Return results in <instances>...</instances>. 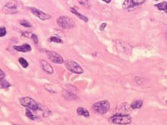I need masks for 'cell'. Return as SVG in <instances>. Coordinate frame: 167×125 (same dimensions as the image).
Segmentation results:
<instances>
[{
  "label": "cell",
  "instance_id": "19",
  "mask_svg": "<svg viewBox=\"0 0 167 125\" xmlns=\"http://www.w3.org/2000/svg\"><path fill=\"white\" fill-rule=\"evenodd\" d=\"M49 41L50 42H53V43H62L63 41L61 39L60 37L56 36H52L49 38Z\"/></svg>",
  "mask_w": 167,
  "mask_h": 125
},
{
  "label": "cell",
  "instance_id": "26",
  "mask_svg": "<svg viewBox=\"0 0 167 125\" xmlns=\"http://www.w3.org/2000/svg\"><path fill=\"white\" fill-rule=\"evenodd\" d=\"M166 38H167V30H166Z\"/></svg>",
  "mask_w": 167,
  "mask_h": 125
},
{
  "label": "cell",
  "instance_id": "4",
  "mask_svg": "<svg viewBox=\"0 0 167 125\" xmlns=\"http://www.w3.org/2000/svg\"><path fill=\"white\" fill-rule=\"evenodd\" d=\"M110 109V104L108 100H100L94 103L92 105V110L95 113L100 115H105Z\"/></svg>",
  "mask_w": 167,
  "mask_h": 125
},
{
  "label": "cell",
  "instance_id": "23",
  "mask_svg": "<svg viewBox=\"0 0 167 125\" xmlns=\"http://www.w3.org/2000/svg\"><path fill=\"white\" fill-rule=\"evenodd\" d=\"M107 24L106 22L101 23V25H100V26H99V30H100V31H104L105 29V27H107Z\"/></svg>",
  "mask_w": 167,
  "mask_h": 125
},
{
  "label": "cell",
  "instance_id": "17",
  "mask_svg": "<svg viewBox=\"0 0 167 125\" xmlns=\"http://www.w3.org/2000/svg\"><path fill=\"white\" fill-rule=\"evenodd\" d=\"M18 62H19L20 65L22 66L23 68H27L28 66H29V63H28V62L22 57H19V59H18Z\"/></svg>",
  "mask_w": 167,
  "mask_h": 125
},
{
  "label": "cell",
  "instance_id": "7",
  "mask_svg": "<svg viewBox=\"0 0 167 125\" xmlns=\"http://www.w3.org/2000/svg\"><path fill=\"white\" fill-rule=\"evenodd\" d=\"M46 54L48 58L54 63L62 64L65 62V61L63 60L62 55H60L57 52H54V51L47 50L46 52Z\"/></svg>",
  "mask_w": 167,
  "mask_h": 125
},
{
  "label": "cell",
  "instance_id": "27",
  "mask_svg": "<svg viewBox=\"0 0 167 125\" xmlns=\"http://www.w3.org/2000/svg\"><path fill=\"white\" fill-rule=\"evenodd\" d=\"M166 102H167V101H166Z\"/></svg>",
  "mask_w": 167,
  "mask_h": 125
},
{
  "label": "cell",
  "instance_id": "12",
  "mask_svg": "<svg viewBox=\"0 0 167 125\" xmlns=\"http://www.w3.org/2000/svg\"><path fill=\"white\" fill-rule=\"evenodd\" d=\"M70 11L72 14H74V15H76L77 17H78V18H80V19L82 20V21H84V22H88V18L87 17H86V16L83 15L82 14L80 13L77 10H76V9H75L74 8L70 7Z\"/></svg>",
  "mask_w": 167,
  "mask_h": 125
},
{
  "label": "cell",
  "instance_id": "21",
  "mask_svg": "<svg viewBox=\"0 0 167 125\" xmlns=\"http://www.w3.org/2000/svg\"><path fill=\"white\" fill-rule=\"evenodd\" d=\"M31 39H32V41H34V43L35 44V45H38V44H39V39H38V37H37V35L36 34H34V33L32 34Z\"/></svg>",
  "mask_w": 167,
  "mask_h": 125
},
{
  "label": "cell",
  "instance_id": "18",
  "mask_svg": "<svg viewBox=\"0 0 167 125\" xmlns=\"http://www.w3.org/2000/svg\"><path fill=\"white\" fill-rule=\"evenodd\" d=\"M0 85H1V87L2 89H7V88L11 86V83L5 80H2L0 81Z\"/></svg>",
  "mask_w": 167,
  "mask_h": 125
},
{
  "label": "cell",
  "instance_id": "24",
  "mask_svg": "<svg viewBox=\"0 0 167 125\" xmlns=\"http://www.w3.org/2000/svg\"><path fill=\"white\" fill-rule=\"evenodd\" d=\"M5 78V74L2 69H0V80H4Z\"/></svg>",
  "mask_w": 167,
  "mask_h": 125
},
{
  "label": "cell",
  "instance_id": "25",
  "mask_svg": "<svg viewBox=\"0 0 167 125\" xmlns=\"http://www.w3.org/2000/svg\"><path fill=\"white\" fill-rule=\"evenodd\" d=\"M103 1H105V3H110V2H111V1H110V0H109V1H106V0H103Z\"/></svg>",
  "mask_w": 167,
  "mask_h": 125
},
{
  "label": "cell",
  "instance_id": "10",
  "mask_svg": "<svg viewBox=\"0 0 167 125\" xmlns=\"http://www.w3.org/2000/svg\"><path fill=\"white\" fill-rule=\"evenodd\" d=\"M40 64H41L42 69H43V70L47 74H52L54 73V68H52V66L46 60L44 59L41 60V61H40Z\"/></svg>",
  "mask_w": 167,
  "mask_h": 125
},
{
  "label": "cell",
  "instance_id": "20",
  "mask_svg": "<svg viewBox=\"0 0 167 125\" xmlns=\"http://www.w3.org/2000/svg\"><path fill=\"white\" fill-rule=\"evenodd\" d=\"M20 24L22 25L23 27H32V25L31 23H30L29 21H27L26 20H22L20 22Z\"/></svg>",
  "mask_w": 167,
  "mask_h": 125
},
{
  "label": "cell",
  "instance_id": "14",
  "mask_svg": "<svg viewBox=\"0 0 167 125\" xmlns=\"http://www.w3.org/2000/svg\"><path fill=\"white\" fill-rule=\"evenodd\" d=\"M143 105V101L142 100H136L133 101L131 104V109L135 110V109H140L142 108Z\"/></svg>",
  "mask_w": 167,
  "mask_h": 125
},
{
  "label": "cell",
  "instance_id": "9",
  "mask_svg": "<svg viewBox=\"0 0 167 125\" xmlns=\"http://www.w3.org/2000/svg\"><path fill=\"white\" fill-rule=\"evenodd\" d=\"M30 12L35 16V17L39 18L41 20H48L51 18V16L49 14L43 12V11L35 7H30Z\"/></svg>",
  "mask_w": 167,
  "mask_h": 125
},
{
  "label": "cell",
  "instance_id": "5",
  "mask_svg": "<svg viewBox=\"0 0 167 125\" xmlns=\"http://www.w3.org/2000/svg\"><path fill=\"white\" fill-rule=\"evenodd\" d=\"M65 66L68 70L70 72L76 74H81L84 72L83 68L80 65L78 62L72 59H67L65 61Z\"/></svg>",
  "mask_w": 167,
  "mask_h": 125
},
{
  "label": "cell",
  "instance_id": "6",
  "mask_svg": "<svg viewBox=\"0 0 167 125\" xmlns=\"http://www.w3.org/2000/svg\"><path fill=\"white\" fill-rule=\"evenodd\" d=\"M57 24L63 29H69L74 27V22L71 18L67 16H61L57 19Z\"/></svg>",
  "mask_w": 167,
  "mask_h": 125
},
{
  "label": "cell",
  "instance_id": "8",
  "mask_svg": "<svg viewBox=\"0 0 167 125\" xmlns=\"http://www.w3.org/2000/svg\"><path fill=\"white\" fill-rule=\"evenodd\" d=\"M145 3V1H136V0H127L124 1L122 3V7L124 10H131Z\"/></svg>",
  "mask_w": 167,
  "mask_h": 125
},
{
  "label": "cell",
  "instance_id": "1",
  "mask_svg": "<svg viewBox=\"0 0 167 125\" xmlns=\"http://www.w3.org/2000/svg\"><path fill=\"white\" fill-rule=\"evenodd\" d=\"M19 102L21 105L30 109L32 112H42V113L43 114V116L44 117L48 116L49 113H50L48 108H46L43 104L38 103L34 98H31V97L23 96L22 97V98H20Z\"/></svg>",
  "mask_w": 167,
  "mask_h": 125
},
{
  "label": "cell",
  "instance_id": "16",
  "mask_svg": "<svg viewBox=\"0 0 167 125\" xmlns=\"http://www.w3.org/2000/svg\"><path fill=\"white\" fill-rule=\"evenodd\" d=\"M25 115H26L29 119L32 120V121H35V120L37 119V117L33 113L32 111L28 108H27L26 110H25Z\"/></svg>",
  "mask_w": 167,
  "mask_h": 125
},
{
  "label": "cell",
  "instance_id": "3",
  "mask_svg": "<svg viewBox=\"0 0 167 125\" xmlns=\"http://www.w3.org/2000/svg\"><path fill=\"white\" fill-rule=\"evenodd\" d=\"M113 124L119 125H127L131 123L132 117L125 113H116L109 119Z\"/></svg>",
  "mask_w": 167,
  "mask_h": 125
},
{
  "label": "cell",
  "instance_id": "15",
  "mask_svg": "<svg viewBox=\"0 0 167 125\" xmlns=\"http://www.w3.org/2000/svg\"><path fill=\"white\" fill-rule=\"evenodd\" d=\"M155 7L159 9V11H163L167 13V2L166 1H163L161 2L158 4L155 5Z\"/></svg>",
  "mask_w": 167,
  "mask_h": 125
},
{
  "label": "cell",
  "instance_id": "2",
  "mask_svg": "<svg viewBox=\"0 0 167 125\" xmlns=\"http://www.w3.org/2000/svg\"><path fill=\"white\" fill-rule=\"evenodd\" d=\"M23 7L22 2L18 1H10L5 5L3 13L5 15H15L20 12Z\"/></svg>",
  "mask_w": 167,
  "mask_h": 125
},
{
  "label": "cell",
  "instance_id": "13",
  "mask_svg": "<svg viewBox=\"0 0 167 125\" xmlns=\"http://www.w3.org/2000/svg\"><path fill=\"white\" fill-rule=\"evenodd\" d=\"M76 113L78 115H80V116H84L85 117H89V112L88 110H86V108H84L82 107H78L76 109Z\"/></svg>",
  "mask_w": 167,
  "mask_h": 125
},
{
  "label": "cell",
  "instance_id": "22",
  "mask_svg": "<svg viewBox=\"0 0 167 125\" xmlns=\"http://www.w3.org/2000/svg\"><path fill=\"white\" fill-rule=\"evenodd\" d=\"M7 34V29L5 27L2 26L0 28V37H3L5 35H6Z\"/></svg>",
  "mask_w": 167,
  "mask_h": 125
},
{
  "label": "cell",
  "instance_id": "11",
  "mask_svg": "<svg viewBox=\"0 0 167 125\" xmlns=\"http://www.w3.org/2000/svg\"><path fill=\"white\" fill-rule=\"evenodd\" d=\"M13 48L17 52H29L30 51H32V47L29 44L25 43L23 44L22 45H19V46H14Z\"/></svg>",
  "mask_w": 167,
  "mask_h": 125
}]
</instances>
